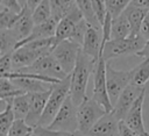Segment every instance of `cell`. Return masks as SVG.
<instances>
[{
	"label": "cell",
	"mask_w": 149,
	"mask_h": 136,
	"mask_svg": "<svg viewBox=\"0 0 149 136\" xmlns=\"http://www.w3.org/2000/svg\"><path fill=\"white\" fill-rule=\"evenodd\" d=\"M132 0H111L107 2V10L111 13L113 19L121 15L125 9L130 5Z\"/></svg>",
	"instance_id": "obj_33"
},
{
	"label": "cell",
	"mask_w": 149,
	"mask_h": 136,
	"mask_svg": "<svg viewBox=\"0 0 149 136\" xmlns=\"http://www.w3.org/2000/svg\"><path fill=\"white\" fill-rule=\"evenodd\" d=\"M108 1H111V0H107V2H108Z\"/></svg>",
	"instance_id": "obj_45"
},
{
	"label": "cell",
	"mask_w": 149,
	"mask_h": 136,
	"mask_svg": "<svg viewBox=\"0 0 149 136\" xmlns=\"http://www.w3.org/2000/svg\"><path fill=\"white\" fill-rule=\"evenodd\" d=\"M78 23L77 21H74L73 19L71 17H63L62 20L58 21V24H57V29H56V34L54 36V40H55V46L65 41V40H69L71 34H72V30H73V27L74 24Z\"/></svg>",
	"instance_id": "obj_22"
},
{
	"label": "cell",
	"mask_w": 149,
	"mask_h": 136,
	"mask_svg": "<svg viewBox=\"0 0 149 136\" xmlns=\"http://www.w3.org/2000/svg\"><path fill=\"white\" fill-rule=\"evenodd\" d=\"M95 66H97V62H94L91 57H88L80 50L74 70L70 74L71 77L70 96L76 106H79L85 99H87L86 87L90 76L94 73Z\"/></svg>",
	"instance_id": "obj_1"
},
{
	"label": "cell",
	"mask_w": 149,
	"mask_h": 136,
	"mask_svg": "<svg viewBox=\"0 0 149 136\" xmlns=\"http://www.w3.org/2000/svg\"><path fill=\"white\" fill-rule=\"evenodd\" d=\"M33 134H34V133H33ZM33 134H28V135H26V136H31Z\"/></svg>",
	"instance_id": "obj_43"
},
{
	"label": "cell",
	"mask_w": 149,
	"mask_h": 136,
	"mask_svg": "<svg viewBox=\"0 0 149 136\" xmlns=\"http://www.w3.org/2000/svg\"><path fill=\"white\" fill-rule=\"evenodd\" d=\"M50 5L52 17H55L57 21L69 15L77 7L76 0H50Z\"/></svg>",
	"instance_id": "obj_20"
},
{
	"label": "cell",
	"mask_w": 149,
	"mask_h": 136,
	"mask_svg": "<svg viewBox=\"0 0 149 136\" xmlns=\"http://www.w3.org/2000/svg\"><path fill=\"white\" fill-rule=\"evenodd\" d=\"M148 12L149 10L140 8V7H136V6H133V5H129L125 9L123 13L128 19V22H129L130 29H132L130 36L134 37V36H139L140 35V30H141L143 20L146 17V15L148 14Z\"/></svg>",
	"instance_id": "obj_17"
},
{
	"label": "cell",
	"mask_w": 149,
	"mask_h": 136,
	"mask_svg": "<svg viewBox=\"0 0 149 136\" xmlns=\"http://www.w3.org/2000/svg\"><path fill=\"white\" fill-rule=\"evenodd\" d=\"M12 81L24 90L27 93H35V92H47L51 88L52 85L35 80V79H29V78H17V79H12Z\"/></svg>",
	"instance_id": "obj_21"
},
{
	"label": "cell",
	"mask_w": 149,
	"mask_h": 136,
	"mask_svg": "<svg viewBox=\"0 0 149 136\" xmlns=\"http://www.w3.org/2000/svg\"><path fill=\"white\" fill-rule=\"evenodd\" d=\"M102 49V30L88 26V29L84 38V43L81 45V51L98 63V60L101 57Z\"/></svg>",
	"instance_id": "obj_13"
},
{
	"label": "cell",
	"mask_w": 149,
	"mask_h": 136,
	"mask_svg": "<svg viewBox=\"0 0 149 136\" xmlns=\"http://www.w3.org/2000/svg\"><path fill=\"white\" fill-rule=\"evenodd\" d=\"M12 56H13V52L0 56V74H5L14 70Z\"/></svg>",
	"instance_id": "obj_35"
},
{
	"label": "cell",
	"mask_w": 149,
	"mask_h": 136,
	"mask_svg": "<svg viewBox=\"0 0 149 136\" xmlns=\"http://www.w3.org/2000/svg\"><path fill=\"white\" fill-rule=\"evenodd\" d=\"M17 19H19L17 13H15L6 7H1V9H0V30L10 29Z\"/></svg>",
	"instance_id": "obj_30"
},
{
	"label": "cell",
	"mask_w": 149,
	"mask_h": 136,
	"mask_svg": "<svg viewBox=\"0 0 149 136\" xmlns=\"http://www.w3.org/2000/svg\"><path fill=\"white\" fill-rule=\"evenodd\" d=\"M119 136H141L133 129H130L123 121H120L119 123Z\"/></svg>",
	"instance_id": "obj_37"
},
{
	"label": "cell",
	"mask_w": 149,
	"mask_h": 136,
	"mask_svg": "<svg viewBox=\"0 0 149 136\" xmlns=\"http://www.w3.org/2000/svg\"><path fill=\"white\" fill-rule=\"evenodd\" d=\"M57 24H58V21L55 19V17H50L48 21L43 22V23H40V24H35L31 34L26 38L23 40L22 42H20L16 46V49L21 45H24L27 43H30V42H34V41H38V40H45V38H50V37H54L55 34H56V29H57ZM15 49V50H16Z\"/></svg>",
	"instance_id": "obj_16"
},
{
	"label": "cell",
	"mask_w": 149,
	"mask_h": 136,
	"mask_svg": "<svg viewBox=\"0 0 149 136\" xmlns=\"http://www.w3.org/2000/svg\"><path fill=\"white\" fill-rule=\"evenodd\" d=\"M45 128L52 130H64V131H78V117H77V106L73 103L71 96L69 95L64 101L63 106L58 110L54 121Z\"/></svg>",
	"instance_id": "obj_5"
},
{
	"label": "cell",
	"mask_w": 149,
	"mask_h": 136,
	"mask_svg": "<svg viewBox=\"0 0 149 136\" xmlns=\"http://www.w3.org/2000/svg\"><path fill=\"white\" fill-rule=\"evenodd\" d=\"M31 136H38V135H36V134H35V133H34V134H33V135H31Z\"/></svg>",
	"instance_id": "obj_44"
},
{
	"label": "cell",
	"mask_w": 149,
	"mask_h": 136,
	"mask_svg": "<svg viewBox=\"0 0 149 136\" xmlns=\"http://www.w3.org/2000/svg\"><path fill=\"white\" fill-rule=\"evenodd\" d=\"M132 34L130 24L128 22L127 16L125 13L119 15L118 17L113 19L112 22V30H111V40H125L129 37Z\"/></svg>",
	"instance_id": "obj_18"
},
{
	"label": "cell",
	"mask_w": 149,
	"mask_h": 136,
	"mask_svg": "<svg viewBox=\"0 0 149 136\" xmlns=\"http://www.w3.org/2000/svg\"><path fill=\"white\" fill-rule=\"evenodd\" d=\"M106 2H107V0H106Z\"/></svg>",
	"instance_id": "obj_46"
},
{
	"label": "cell",
	"mask_w": 149,
	"mask_h": 136,
	"mask_svg": "<svg viewBox=\"0 0 149 136\" xmlns=\"http://www.w3.org/2000/svg\"><path fill=\"white\" fill-rule=\"evenodd\" d=\"M136 56H139V57H143L144 59H149V40L146 42L143 49L140 50V51L136 53Z\"/></svg>",
	"instance_id": "obj_40"
},
{
	"label": "cell",
	"mask_w": 149,
	"mask_h": 136,
	"mask_svg": "<svg viewBox=\"0 0 149 136\" xmlns=\"http://www.w3.org/2000/svg\"><path fill=\"white\" fill-rule=\"evenodd\" d=\"M130 5L149 10V0H132Z\"/></svg>",
	"instance_id": "obj_39"
},
{
	"label": "cell",
	"mask_w": 149,
	"mask_h": 136,
	"mask_svg": "<svg viewBox=\"0 0 149 136\" xmlns=\"http://www.w3.org/2000/svg\"><path fill=\"white\" fill-rule=\"evenodd\" d=\"M146 40L139 35V36H129L125 40H111L105 43L101 56L102 58L108 62L113 58L127 56V55H136L140 50L143 49L146 44Z\"/></svg>",
	"instance_id": "obj_3"
},
{
	"label": "cell",
	"mask_w": 149,
	"mask_h": 136,
	"mask_svg": "<svg viewBox=\"0 0 149 136\" xmlns=\"http://www.w3.org/2000/svg\"><path fill=\"white\" fill-rule=\"evenodd\" d=\"M106 113L108 112L93 98L85 99L79 106H77L78 131L87 136L88 131Z\"/></svg>",
	"instance_id": "obj_4"
},
{
	"label": "cell",
	"mask_w": 149,
	"mask_h": 136,
	"mask_svg": "<svg viewBox=\"0 0 149 136\" xmlns=\"http://www.w3.org/2000/svg\"><path fill=\"white\" fill-rule=\"evenodd\" d=\"M106 65L107 62L100 57L97 63L94 73H93V94L92 98L99 102L107 112H112L113 105L109 100L108 92H107V84H106Z\"/></svg>",
	"instance_id": "obj_8"
},
{
	"label": "cell",
	"mask_w": 149,
	"mask_h": 136,
	"mask_svg": "<svg viewBox=\"0 0 149 136\" xmlns=\"http://www.w3.org/2000/svg\"><path fill=\"white\" fill-rule=\"evenodd\" d=\"M34 27H35V22L33 20V12L27 7H24L22 12L19 14V19L10 28V30L17 37L20 43L31 34Z\"/></svg>",
	"instance_id": "obj_15"
},
{
	"label": "cell",
	"mask_w": 149,
	"mask_h": 136,
	"mask_svg": "<svg viewBox=\"0 0 149 136\" xmlns=\"http://www.w3.org/2000/svg\"><path fill=\"white\" fill-rule=\"evenodd\" d=\"M17 44H19V40L10 29L0 30V56L9 52H14Z\"/></svg>",
	"instance_id": "obj_24"
},
{
	"label": "cell",
	"mask_w": 149,
	"mask_h": 136,
	"mask_svg": "<svg viewBox=\"0 0 149 136\" xmlns=\"http://www.w3.org/2000/svg\"><path fill=\"white\" fill-rule=\"evenodd\" d=\"M52 86L47 92H35V93H28L29 96V113L26 117V122L30 126L36 128L38 124V121L44 112V108L47 106L48 99L51 94Z\"/></svg>",
	"instance_id": "obj_11"
},
{
	"label": "cell",
	"mask_w": 149,
	"mask_h": 136,
	"mask_svg": "<svg viewBox=\"0 0 149 136\" xmlns=\"http://www.w3.org/2000/svg\"><path fill=\"white\" fill-rule=\"evenodd\" d=\"M42 1H43V0H28V1H27V6H26V7L33 12V10H34V9H35V8H36V7L42 2Z\"/></svg>",
	"instance_id": "obj_41"
},
{
	"label": "cell",
	"mask_w": 149,
	"mask_h": 136,
	"mask_svg": "<svg viewBox=\"0 0 149 136\" xmlns=\"http://www.w3.org/2000/svg\"><path fill=\"white\" fill-rule=\"evenodd\" d=\"M119 123L114 113L108 112L93 126L87 136H119Z\"/></svg>",
	"instance_id": "obj_14"
},
{
	"label": "cell",
	"mask_w": 149,
	"mask_h": 136,
	"mask_svg": "<svg viewBox=\"0 0 149 136\" xmlns=\"http://www.w3.org/2000/svg\"><path fill=\"white\" fill-rule=\"evenodd\" d=\"M87 29H88V23L85 21V19L80 20L78 23L74 24L73 30H72V34H71V36H70L69 40L72 41V42H74V43H78V44L83 45Z\"/></svg>",
	"instance_id": "obj_31"
},
{
	"label": "cell",
	"mask_w": 149,
	"mask_h": 136,
	"mask_svg": "<svg viewBox=\"0 0 149 136\" xmlns=\"http://www.w3.org/2000/svg\"><path fill=\"white\" fill-rule=\"evenodd\" d=\"M140 35L146 41L149 40V12H148V14L146 15V17L143 20V23H142V27H141V30H140Z\"/></svg>",
	"instance_id": "obj_38"
},
{
	"label": "cell",
	"mask_w": 149,
	"mask_h": 136,
	"mask_svg": "<svg viewBox=\"0 0 149 136\" xmlns=\"http://www.w3.org/2000/svg\"><path fill=\"white\" fill-rule=\"evenodd\" d=\"M76 2H77L79 10L83 14V17L88 23V26L94 27L97 29H101V24H100L98 17L95 15V12L93 9L91 0H76Z\"/></svg>",
	"instance_id": "obj_23"
},
{
	"label": "cell",
	"mask_w": 149,
	"mask_h": 136,
	"mask_svg": "<svg viewBox=\"0 0 149 136\" xmlns=\"http://www.w3.org/2000/svg\"><path fill=\"white\" fill-rule=\"evenodd\" d=\"M34 133L38 136H86L84 134H81L80 131H64V130H52L45 127H36Z\"/></svg>",
	"instance_id": "obj_32"
},
{
	"label": "cell",
	"mask_w": 149,
	"mask_h": 136,
	"mask_svg": "<svg viewBox=\"0 0 149 136\" xmlns=\"http://www.w3.org/2000/svg\"><path fill=\"white\" fill-rule=\"evenodd\" d=\"M144 90H146L144 87H141L134 84H129L123 90V92L120 94L118 101L115 102L112 109V112L114 113V115L118 117L119 121L125 120L126 115L128 114V112L130 110V108L133 107V105L135 103V101Z\"/></svg>",
	"instance_id": "obj_10"
},
{
	"label": "cell",
	"mask_w": 149,
	"mask_h": 136,
	"mask_svg": "<svg viewBox=\"0 0 149 136\" xmlns=\"http://www.w3.org/2000/svg\"><path fill=\"white\" fill-rule=\"evenodd\" d=\"M93 9L95 12V15L101 24V29H102V24L105 22V17L107 14V2L106 0H91Z\"/></svg>",
	"instance_id": "obj_34"
},
{
	"label": "cell",
	"mask_w": 149,
	"mask_h": 136,
	"mask_svg": "<svg viewBox=\"0 0 149 136\" xmlns=\"http://www.w3.org/2000/svg\"><path fill=\"white\" fill-rule=\"evenodd\" d=\"M50 17H52V10L50 0H43L34 10H33V20L35 24L43 23L48 21Z\"/></svg>",
	"instance_id": "obj_28"
},
{
	"label": "cell",
	"mask_w": 149,
	"mask_h": 136,
	"mask_svg": "<svg viewBox=\"0 0 149 136\" xmlns=\"http://www.w3.org/2000/svg\"><path fill=\"white\" fill-rule=\"evenodd\" d=\"M15 121V114L12 108L10 101L6 102L3 110L0 113V136H7L12 124Z\"/></svg>",
	"instance_id": "obj_27"
},
{
	"label": "cell",
	"mask_w": 149,
	"mask_h": 136,
	"mask_svg": "<svg viewBox=\"0 0 149 136\" xmlns=\"http://www.w3.org/2000/svg\"><path fill=\"white\" fill-rule=\"evenodd\" d=\"M70 85H71V77L70 74L63 79L61 83L52 85V91L51 94L48 99L47 106L44 108V112L38 121L37 127H48L54 119L56 117L58 110L61 109V107L63 106L64 101L66 100V98L70 95Z\"/></svg>",
	"instance_id": "obj_2"
},
{
	"label": "cell",
	"mask_w": 149,
	"mask_h": 136,
	"mask_svg": "<svg viewBox=\"0 0 149 136\" xmlns=\"http://www.w3.org/2000/svg\"><path fill=\"white\" fill-rule=\"evenodd\" d=\"M80 50H81L80 44L74 43L70 40H65L58 43L56 46H54L51 53L56 58V60L59 63L64 72L66 74H71L72 71L74 70Z\"/></svg>",
	"instance_id": "obj_6"
},
{
	"label": "cell",
	"mask_w": 149,
	"mask_h": 136,
	"mask_svg": "<svg viewBox=\"0 0 149 136\" xmlns=\"http://www.w3.org/2000/svg\"><path fill=\"white\" fill-rule=\"evenodd\" d=\"M146 98V90L141 93V95L137 98L128 114L126 115L123 122L134 131H136L141 136H149V133L147 131L143 122V102Z\"/></svg>",
	"instance_id": "obj_12"
},
{
	"label": "cell",
	"mask_w": 149,
	"mask_h": 136,
	"mask_svg": "<svg viewBox=\"0 0 149 136\" xmlns=\"http://www.w3.org/2000/svg\"><path fill=\"white\" fill-rule=\"evenodd\" d=\"M132 83V70L130 71H120L115 70L107 62L106 65V84L107 92L112 105L114 106L118 101L120 94L123 90Z\"/></svg>",
	"instance_id": "obj_7"
},
{
	"label": "cell",
	"mask_w": 149,
	"mask_h": 136,
	"mask_svg": "<svg viewBox=\"0 0 149 136\" xmlns=\"http://www.w3.org/2000/svg\"><path fill=\"white\" fill-rule=\"evenodd\" d=\"M34 130L35 128L30 127L24 119H15L7 136H26L28 134H33Z\"/></svg>",
	"instance_id": "obj_29"
},
{
	"label": "cell",
	"mask_w": 149,
	"mask_h": 136,
	"mask_svg": "<svg viewBox=\"0 0 149 136\" xmlns=\"http://www.w3.org/2000/svg\"><path fill=\"white\" fill-rule=\"evenodd\" d=\"M17 1H19V3L24 8V7L27 6V1H28V0H17Z\"/></svg>",
	"instance_id": "obj_42"
},
{
	"label": "cell",
	"mask_w": 149,
	"mask_h": 136,
	"mask_svg": "<svg viewBox=\"0 0 149 136\" xmlns=\"http://www.w3.org/2000/svg\"><path fill=\"white\" fill-rule=\"evenodd\" d=\"M1 1V7H6L17 14H20L23 9V7L19 3L17 0H0Z\"/></svg>",
	"instance_id": "obj_36"
},
{
	"label": "cell",
	"mask_w": 149,
	"mask_h": 136,
	"mask_svg": "<svg viewBox=\"0 0 149 136\" xmlns=\"http://www.w3.org/2000/svg\"><path fill=\"white\" fill-rule=\"evenodd\" d=\"M27 92L15 85L10 79L7 78H0V98L2 102L13 100L14 98L26 94Z\"/></svg>",
	"instance_id": "obj_19"
},
{
	"label": "cell",
	"mask_w": 149,
	"mask_h": 136,
	"mask_svg": "<svg viewBox=\"0 0 149 136\" xmlns=\"http://www.w3.org/2000/svg\"><path fill=\"white\" fill-rule=\"evenodd\" d=\"M149 80V59H144L137 66L132 70V83L134 85L144 87L146 83Z\"/></svg>",
	"instance_id": "obj_25"
},
{
	"label": "cell",
	"mask_w": 149,
	"mask_h": 136,
	"mask_svg": "<svg viewBox=\"0 0 149 136\" xmlns=\"http://www.w3.org/2000/svg\"><path fill=\"white\" fill-rule=\"evenodd\" d=\"M12 103L13 112L15 114V119H24L29 113V96L28 93L19 95L13 100H9ZM7 102V101H6Z\"/></svg>",
	"instance_id": "obj_26"
},
{
	"label": "cell",
	"mask_w": 149,
	"mask_h": 136,
	"mask_svg": "<svg viewBox=\"0 0 149 136\" xmlns=\"http://www.w3.org/2000/svg\"><path fill=\"white\" fill-rule=\"evenodd\" d=\"M20 70L37 73L41 76L58 79V80H63L69 76L64 72V70L62 69V66L59 65V63L56 60V58L52 56L51 52L38 58L31 66L26 67V69H20Z\"/></svg>",
	"instance_id": "obj_9"
}]
</instances>
